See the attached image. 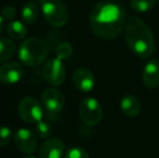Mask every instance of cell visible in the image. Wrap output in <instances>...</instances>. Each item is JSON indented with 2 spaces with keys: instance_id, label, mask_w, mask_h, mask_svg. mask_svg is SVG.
Listing matches in <instances>:
<instances>
[{
  "instance_id": "obj_1",
  "label": "cell",
  "mask_w": 159,
  "mask_h": 158,
  "mask_svg": "<svg viewBox=\"0 0 159 158\" xmlns=\"http://www.w3.org/2000/svg\"><path fill=\"white\" fill-rule=\"evenodd\" d=\"M89 22L91 30L98 38L111 40L116 38L126 26V12L120 4L101 1L92 8Z\"/></svg>"
},
{
  "instance_id": "obj_2",
  "label": "cell",
  "mask_w": 159,
  "mask_h": 158,
  "mask_svg": "<svg viewBox=\"0 0 159 158\" xmlns=\"http://www.w3.org/2000/svg\"><path fill=\"white\" fill-rule=\"evenodd\" d=\"M125 37L129 49L141 59H147L155 51V38L151 28L138 16L127 20Z\"/></svg>"
},
{
  "instance_id": "obj_3",
  "label": "cell",
  "mask_w": 159,
  "mask_h": 158,
  "mask_svg": "<svg viewBox=\"0 0 159 158\" xmlns=\"http://www.w3.org/2000/svg\"><path fill=\"white\" fill-rule=\"evenodd\" d=\"M48 55V44L38 37L25 39L19 49V59L26 66L35 67L43 63Z\"/></svg>"
},
{
  "instance_id": "obj_4",
  "label": "cell",
  "mask_w": 159,
  "mask_h": 158,
  "mask_svg": "<svg viewBox=\"0 0 159 158\" xmlns=\"http://www.w3.org/2000/svg\"><path fill=\"white\" fill-rule=\"evenodd\" d=\"M44 20L54 27H62L68 21V10L62 0H38Z\"/></svg>"
},
{
  "instance_id": "obj_5",
  "label": "cell",
  "mask_w": 159,
  "mask_h": 158,
  "mask_svg": "<svg viewBox=\"0 0 159 158\" xmlns=\"http://www.w3.org/2000/svg\"><path fill=\"white\" fill-rule=\"evenodd\" d=\"M79 116L86 126H98L103 119V110L100 103L93 97H86L80 102Z\"/></svg>"
},
{
  "instance_id": "obj_6",
  "label": "cell",
  "mask_w": 159,
  "mask_h": 158,
  "mask_svg": "<svg viewBox=\"0 0 159 158\" xmlns=\"http://www.w3.org/2000/svg\"><path fill=\"white\" fill-rule=\"evenodd\" d=\"M19 114L23 121L27 124H37L38 121L42 120L43 110L37 99L33 97H26L20 102Z\"/></svg>"
},
{
  "instance_id": "obj_7",
  "label": "cell",
  "mask_w": 159,
  "mask_h": 158,
  "mask_svg": "<svg viewBox=\"0 0 159 158\" xmlns=\"http://www.w3.org/2000/svg\"><path fill=\"white\" fill-rule=\"evenodd\" d=\"M43 78L51 86H60L66 77V70L64 64L59 59H51L46 62L42 68Z\"/></svg>"
},
{
  "instance_id": "obj_8",
  "label": "cell",
  "mask_w": 159,
  "mask_h": 158,
  "mask_svg": "<svg viewBox=\"0 0 159 158\" xmlns=\"http://www.w3.org/2000/svg\"><path fill=\"white\" fill-rule=\"evenodd\" d=\"M41 102L49 114H57L63 110L65 97L63 93L55 88H47L41 94Z\"/></svg>"
},
{
  "instance_id": "obj_9",
  "label": "cell",
  "mask_w": 159,
  "mask_h": 158,
  "mask_svg": "<svg viewBox=\"0 0 159 158\" xmlns=\"http://www.w3.org/2000/svg\"><path fill=\"white\" fill-rule=\"evenodd\" d=\"M14 143L19 151L24 154H33L37 150L38 142L35 133L26 128H21L14 134Z\"/></svg>"
},
{
  "instance_id": "obj_10",
  "label": "cell",
  "mask_w": 159,
  "mask_h": 158,
  "mask_svg": "<svg viewBox=\"0 0 159 158\" xmlns=\"http://www.w3.org/2000/svg\"><path fill=\"white\" fill-rule=\"evenodd\" d=\"M24 76V70L17 62H8L0 66V82L13 84L19 82Z\"/></svg>"
},
{
  "instance_id": "obj_11",
  "label": "cell",
  "mask_w": 159,
  "mask_h": 158,
  "mask_svg": "<svg viewBox=\"0 0 159 158\" xmlns=\"http://www.w3.org/2000/svg\"><path fill=\"white\" fill-rule=\"evenodd\" d=\"M65 145L59 138H50L40 145L38 150L39 158H61L64 154Z\"/></svg>"
},
{
  "instance_id": "obj_12",
  "label": "cell",
  "mask_w": 159,
  "mask_h": 158,
  "mask_svg": "<svg viewBox=\"0 0 159 158\" xmlns=\"http://www.w3.org/2000/svg\"><path fill=\"white\" fill-rule=\"evenodd\" d=\"M73 84L77 90L89 92L95 86V77L88 68H78L73 74Z\"/></svg>"
},
{
  "instance_id": "obj_13",
  "label": "cell",
  "mask_w": 159,
  "mask_h": 158,
  "mask_svg": "<svg viewBox=\"0 0 159 158\" xmlns=\"http://www.w3.org/2000/svg\"><path fill=\"white\" fill-rule=\"evenodd\" d=\"M143 82L147 89H157L159 87V61L152 59L145 64L142 74Z\"/></svg>"
},
{
  "instance_id": "obj_14",
  "label": "cell",
  "mask_w": 159,
  "mask_h": 158,
  "mask_svg": "<svg viewBox=\"0 0 159 158\" xmlns=\"http://www.w3.org/2000/svg\"><path fill=\"white\" fill-rule=\"evenodd\" d=\"M120 110L128 117H135L141 112V102L134 95H125L120 101Z\"/></svg>"
},
{
  "instance_id": "obj_15",
  "label": "cell",
  "mask_w": 159,
  "mask_h": 158,
  "mask_svg": "<svg viewBox=\"0 0 159 158\" xmlns=\"http://www.w3.org/2000/svg\"><path fill=\"white\" fill-rule=\"evenodd\" d=\"M22 19L26 24H34L38 20L39 16V8H38L37 3L33 0L27 1L24 4L23 9H22Z\"/></svg>"
},
{
  "instance_id": "obj_16",
  "label": "cell",
  "mask_w": 159,
  "mask_h": 158,
  "mask_svg": "<svg viewBox=\"0 0 159 158\" xmlns=\"http://www.w3.org/2000/svg\"><path fill=\"white\" fill-rule=\"evenodd\" d=\"M7 34L11 39L21 40L27 35V28L22 22L12 21L7 25Z\"/></svg>"
},
{
  "instance_id": "obj_17",
  "label": "cell",
  "mask_w": 159,
  "mask_h": 158,
  "mask_svg": "<svg viewBox=\"0 0 159 158\" xmlns=\"http://www.w3.org/2000/svg\"><path fill=\"white\" fill-rule=\"evenodd\" d=\"M16 51L14 41L8 38H0V62L10 60Z\"/></svg>"
},
{
  "instance_id": "obj_18",
  "label": "cell",
  "mask_w": 159,
  "mask_h": 158,
  "mask_svg": "<svg viewBox=\"0 0 159 158\" xmlns=\"http://www.w3.org/2000/svg\"><path fill=\"white\" fill-rule=\"evenodd\" d=\"M131 7L136 12H148L155 7L156 0H130Z\"/></svg>"
},
{
  "instance_id": "obj_19",
  "label": "cell",
  "mask_w": 159,
  "mask_h": 158,
  "mask_svg": "<svg viewBox=\"0 0 159 158\" xmlns=\"http://www.w3.org/2000/svg\"><path fill=\"white\" fill-rule=\"evenodd\" d=\"M52 129H51V126L44 120H40L36 124L35 126V132L36 134L39 138H42V139H48L51 135V132H52Z\"/></svg>"
},
{
  "instance_id": "obj_20",
  "label": "cell",
  "mask_w": 159,
  "mask_h": 158,
  "mask_svg": "<svg viewBox=\"0 0 159 158\" xmlns=\"http://www.w3.org/2000/svg\"><path fill=\"white\" fill-rule=\"evenodd\" d=\"M73 52V48H71L70 43L68 42H62L59 46L57 47V50H55V54H57V59L61 60H67L71 55Z\"/></svg>"
},
{
  "instance_id": "obj_21",
  "label": "cell",
  "mask_w": 159,
  "mask_h": 158,
  "mask_svg": "<svg viewBox=\"0 0 159 158\" xmlns=\"http://www.w3.org/2000/svg\"><path fill=\"white\" fill-rule=\"evenodd\" d=\"M64 158H90L89 154L81 147H70L65 153Z\"/></svg>"
},
{
  "instance_id": "obj_22",
  "label": "cell",
  "mask_w": 159,
  "mask_h": 158,
  "mask_svg": "<svg viewBox=\"0 0 159 158\" xmlns=\"http://www.w3.org/2000/svg\"><path fill=\"white\" fill-rule=\"evenodd\" d=\"M13 133L9 127H0V147L6 146L12 140Z\"/></svg>"
},
{
  "instance_id": "obj_23",
  "label": "cell",
  "mask_w": 159,
  "mask_h": 158,
  "mask_svg": "<svg viewBox=\"0 0 159 158\" xmlns=\"http://www.w3.org/2000/svg\"><path fill=\"white\" fill-rule=\"evenodd\" d=\"M15 15H16V10L12 6H6L1 10V16L4 19V21L6 20H8V21L13 20L15 17Z\"/></svg>"
},
{
  "instance_id": "obj_24",
  "label": "cell",
  "mask_w": 159,
  "mask_h": 158,
  "mask_svg": "<svg viewBox=\"0 0 159 158\" xmlns=\"http://www.w3.org/2000/svg\"><path fill=\"white\" fill-rule=\"evenodd\" d=\"M4 27H6V25H4V19L0 15V35H1L2 32H3Z\"/></svg>"
},
{
  "instance_id": "obj_25",
  "label": "cell",
  "mask_w": 159,
  "mask_h": 158,
  "mask_svg": "<svg viewBox=\"0 0 159 158\" xmlns=\"http://www.w3.org/2000/svg\"><path fill=\"white\" fill-rule=\"evenodd\" d=\"M23 158H37V157H34V156H32V155H27V156H25Z\"/></svg>"
}]
</instances>
